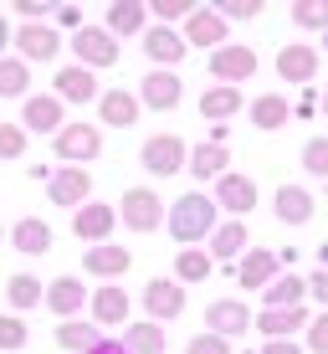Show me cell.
Returning a JSON list of instances; mask_svg holds the SVG:
<instances>
[{"instance_id":"cell-1","label":"cell","mask_w":328,"mask_h":354,"mask_svg":"<svg viewBox=\"0 0 328 354\" xmlns=\"http://www.w3.org/2000/svg\"><path fill=\"white\" fill-rule=\"evenodd\" d=\"M169 231H175V241H200L215 231V201L200 190L180 195L175 205H169Z\"/></svg>"},{"instance_id":"cell-2","label":"cell","mask_w":328,"mask_h":354,"mask_svg":"<svg viewBox=\"0 0 328 354\" xmlns=\"http://www.w3.org/2000/svg\"><path fill=\"white\" fill-rule=\"evenodd\" d=\"M118 205H124L118 216H124V226H128V231H160V226H164V201H160V195H154L149 185L124 190V201H118Z\"/></svg>"},{"instance_id":"cell-3","label":"cell","mask_w":328,"mask_h":354,"mask_svg":"<svg viewBox=\"0 0 328 354\" xmlns=\"http://www.w3.org/2000/svg\"><path fill=\"white\" fill-rule=\"evenodd\" d=\"M139 160H144V169H149V175L169 180V175H180V169H185L190 149H185V139H180V133H154V139L144 144Z\"/></svg>"},{"instance_id":"cell-4","label":"cell","mask_w":328,"mask_h":354,"mask_svg":"<svg viewBox=\"0 0 328 354\" xmlns=\"http://www.w3.org/2000/svg\"><path fill=\"white\" fill-rule=\"evenodd\" d=\"M211 72H215L221 88H236V82L257 77V52L241 46V41H226V46H215V52H211Z\"/></svg>"},{"instance_id":"cell-5","label":"cell","mask_w":328,"mask_h":354,"mask_svg":"<svg viewBox=\"0 0 328 354\" xmlns=\"http://www.w3.org/2000/svg\"><path fill=\"white\" fill-rule=\"evenodd\" d=\"M57 154H62L67 165H88V160H98L103 154V133H98V124H62L57 129Z\"/></svg>"},{"instance_id":"cell-6","label":"cell","mask_w":328,"mask_h":354,"mask_svg":"<svg viewBox=\"0 0 328 354\" xmlns=\"http://www.w3.org/2000/svg\"><path fill=\"white\" fill-rule=\"evenodd\" d=\"M72 52H77V67H88V72L113 67V62H118V41H113V36H108L103 26H82V31H72Z\"/></svg>"},{"instance_id":"cell-7","label":"cell","mask_w":328,"mask_h":354,"mask_svg":"<svg viewBox=\"0 0 328 354\" xmlns=\"http://www.w3.org/2000/svg\"><path fill=\"white\" fill-rule=\"evenodd\" d=\"M10 46L21 52V62H52L57 52H62V36H57V26H21V31H10Z\"/></svg>"},{"instance_id":"cell-8","label":"cell","mask_w":328,"mask_h":354,"mask_svg":"<svg viewBox=\"0 0 328 354\" xmlns=\"http://www.w3.org/2000/svg\"><path fill=\"white\" fill-rule=\"evenodd\" d=\"M144 52H149V62H160V72H175L180 62H185V36H180L175 26H149L144 31Z\"/></svg>"},{"instance_id":"cell-9","label":"cell","mask_w":328,"mask_h":354,"mask_svg":"<svg viewBox=\"0 0 328 354\" xmlns=\"http://www.w3.org/2000/svg\"><path fill=\"white\" fill-rule=\"evenodd\" d=\"M247 328H251V308L241 298H215L211 308H205V334L231 339V334H247Z\"/></svg>"},{"instance_id":"cell-10","label":"cell","mask_w":328,"mask_h":354,"mask_svg":"<svg viewBox=\"0 0 328 354\" xmlns=\"http://www.w3.org/2000/svg\"><path fill=\"white\" fill-rule=\"evenodd\" d=\"M180 97H185V88H180V77H175V72H160V67H154L149 77L139 82V108L169 113V108H180Z\"/></svg>"},{"instance_id":"cell-11","label":"cell","mask_w":328,"mask_h":354,"mask_svg":"<svg viewBox=\"0 0 328 354\" xmlns=\"http://www.w3.org/2000/svg\"><path fill=\"white\" fill-rule=\"evenodd\" d=\"M113 226H118V211H113V205H98V201L77 205V216H72V231H77V241H93V247H103Z\"/></svg>"},{"instance_id":"cell-12","label":"cell","mask_w":328,"mask_h":354,"mask_svg":"<svg viewBox=\"0 0 328 354\" xmlns=\"http://www.w3.org/2000/svg\"><path fill=\"white\" fill-rule=\"evenodd\" d=\"M46 190H52V205H88L93 175L77 169V165H67V169H57V175H46Z\"/></svg>"},{"instance_id":"cell-13","label":"cell","mask_w":328,"mask_h":354,"mask_svg":"<svg viewBox=\"0 0 328 354\" xmlns=\"http://www.w3.org/2000/svg\"><path fill=\"white\" fill-rule=\"evenodd\" d=\"M144 308H149V324L180 319V313H185V288L169 283V277H154V283L144 288Z\"/></svg>"},{"instance_id":"cell-14","label":"cell","mask_w":328,"mask_h":354,"mask_svg":"<svg viewBox=\"0 0 328 354\" xmlns=\"http://www.w3.org/2000/svg\"><path fill=\"white\" fill-rule=\"evenodd\" d=\"M277 77L282 82H313L318 77V52H313L308 41H287L282 52H277Z\"/></svg>"},{"instance_id":"cell-15","label":"cell","mask_w":328,"mask_h":354,"mask_svg":"<svg viewBox=\"0 0 328 354\" xmlns=\"http://www.w3.org/2000/svg\"><path fill=\"white\" fill-rule=\"evenodd\" d=\"M52 97L57 103H93V97H98V77H93L88 67L72 62V67H62L52 77Z\"/></svg>"},{"instance_id":"cell-16","label":"cell","mask_w":328,"mask_h":354,"mask_svg":"<svg viewBox=\"0 0 328 354\" xmlns=\"http://www.w3.org/2000/svg\"><path fill=\"white\" fill-rule=\"evenodd\" d=\"M180 36H185V46H211V52H215V46H226V21L215 16V10L195 6L185 16V31H180Z\"/></svg>"},{"instance_id":"cell-17","label":"cell","mask_w":328,"mask_h":354,"mask_svg":"<svg viewBox=\"0 0 328 354\" xmlns=\"http://www.w3.org/2000/svg\"><path fill=\"white\" fill-rule=\"evenodd\" d=\"M215 205H226L231 216H247L251 205H257V180L251 175H231L226 169V175L215 180Z\"/></svg>"},{"instance_id":"cell-18","label":"cell","mask_w":328,"mask_h":354,"mask_svg":"<svg viewBox=\"0 0 328 354\" xmlns=\"http://www.w3.org/2000/svg\"><path fill=\"white\" fill-rule=\"evenodd\" d=\"M67 118H62V103H57L52 93H36L26 97V113H21V129L26 133H57Z\"/></svg>"},{"instance_id":"cell-19","label":"cell","mask_w":328,"mask_h":354,"mask_svg":"<svg viewBox=\"0 0 328 354\" xmlns=\"http://www.w3.org/2000/svg\"><path fill=\"white\" fill-rule=\"evenodd\" d=\"M98 118H103V124H113V129H133V124H139V97H133L128 88L98 93Z\"/></svg>"},{"instance_id":"cell-20","label":"cell","mask_w":328,"mask_h":354,"mask_svg":"<svg viewBox=\"0 0 328 354\" xmlns=\"http://www.w3.org/2000/svg\"><path fill=\"white\" fill-rule=\"evenodd\" d=\"M128 267H133V252L128 247H108V241H103V247L82 252V272H93V277H124Z\"/></svg>"},{"instance_id":"cell-21","label":"cell","mask_w":328,"mask_h":354,"mask_svg":"<svg viewBox=\"0 0 328 354\" xmlns=\"http://www.w3.org/2000/svg\"><path fill=\"white\" fill-rule=\"evenodd\" d=\"M277 267H282V262H277V252H267V247H251L247 257L236 262V277H241V288L262 292V288L277 277Z\"/></svg>"},{"instance_id":"cell-22","label":"cell","mask_w":328,"mask_h":354,"mask_svg":"<svg viewBox=\"0 0 328 354\" xmlns=\"http://www.w3.org/2000/svg\"><path fill=\"white\" fill-rule=\"evenodd\" d=\"M52 226L41 221V216H26V221H16L10 226V247L16 252H26V257H41V252H52Z\"/></svg>"},{"instance_id":"cell-23","label":"cell","mask_w":328,"mask_h":354,"mask_svg":"<svg viewBox=\"0 0 328 354\" xmlns=\"http://www.w3.org/2000/svg\"><path fill=\"white\" fill-rule=\"evenodd\" d=\"M41 303L57 313V319H72V313H77L82 303H88V288H82L77 277H57V283L41 292Z\"/></svg>"},{"instance_id":"cell-24","label":"cell","mask_w":328,"mask_h":354,"mask_svg":"<svg viewBox=\"0 0 328 354\" xmlns=\"http://www.w3.org/2000/svg\"><path fill=\"white\" fill-rule=\"evenodd\" d=\"M144 21H149V10H144V0H113V6H108V36H139L144 31Z\"/></svg>"},{"instance_id":"cell-25","label":"cell","mask_w":328,"mask_h":354,"mask_svg":"<svg viewBox=\"0 0 328 354\" xmlns=\"http://www.w3.org/2000/svg\"><path fill=\"white\" fill-rule=\"evenodd\" d=\"M277 221L282 226H308L313 221V195L298 190V185H282L277 190Z\"/></svg>"},{"instance_id":"cell-26","label":"cell","mask_w":328,"mask_h":354,"mask_svg":"<svg viewBox=\"0 0 328 354\" xmlns=\"http://www.w3.org/2000/svg\"><path fill=\"white\" fill-rule=\"evenodd\" d=\"M247 252V221H226L211 231V262H236Z\"/></svg>"},{"instance_id":"cell-27","label":"cell","mask_w":328,"mask_h":354,"mask_svg":"<svg viewBox=\"0 0 328 354\" xmlns=\"http://www.w3.org/2000/svg\"><path fill=\"white\" fill-rule=\"evenodd\" d=\"M231 113H241V88H205L200 93V118H211V124H226Z\"/></svg>"},{"instance_id":"cell-28","label":"cell","mask_w":328,"mask_h":354,"mask_svg":"<svg viewBox=\"0 0 328 354\" xmlns=\"http://www.w3.org/2000/svg\"><path fill=\"white\" fill-rule=\"evenodd\" d=\"M302 298H308V283H302V277H272V283L262 288V303L267 308H302Z\"/></svg>"},{"instance_id":"cell-29","label":"cell","mask_w":328,"mask_h":354,"mask_svg":"<svg viewBox=\"0 0 328 354\" xmlns=\"http://www.w3.org/2000/svg\"><path fill=\"white\" fill-rule=\"evenodd\" d=\"M226 165H231V154L221 149V144H200V149H190V160H185V169L195 180H221Z\"/></svg>"},{"instance_id":"cell-30","label":"cell","mask_w":328,"mask_h":354,"mask_svg":"<svg viewBox=\"0 0 328 354\" xmlns=\"http://www.w3.org/2000/svg\"><path fill=\"white\" fill-rule=\"evenodd\" d=\"M251 324H257L267 339H287L293 328H302V324H308V313H302V308H262Z\"/></svg>"},{"instance_id":"cell-31","label":"cell","mask_w":328,"mask_h":354,"mask_svg":"<svg viewBox=\"0 0 328 354\" xmlns=\"http://www.w3.org/2000/svg\"><path fill=\"white\" fill-rule=\"evenodd\" d=\"M93 319L108 324V328L124 324L128 319V292L124 288H98V292H93Z\"/></svg>"},{"instance_id":"cell-32","label":"cell","mask_w":328,"mask_h":354,"mask_svg":"<svg viewBox=\"0 0 328 354\" xmlns=\"http://www.w3.org/2000/svg\"><path fill=\"white\" fill-rule=\"evenodd\" d=\"M124 354H164V328L149 324V319L124 328Z\"/></svg>"},{"instance_id":"cell-33","label":"cell","mask_w":328,"mask_h":354,"mask_svg":"<svg viewBox=\"0 0 328 354\" xmlns=\"http://www.w3.org/2000/svg\"><path fill=\"white\" fill-rule=\"evenodd\" d=\"M287 113H293V108H287V97H277V93H262L257 103H251V124L257 129H282Z\"/></svg>"},{"instance_id":"cell-34","label":"cell","mask_w":328,"mask_h":354,"mask_svg":"<svg viewBox=\"0 0 328 354\" xmlns=\"http://www.w3.org/2000/svg\"><path fill=\"white\" fill-rule=\"evenodd\" d=\"M31 88V67L21 57H0V97H26Z\"/></svg>"},{"instance_id":"cell-35","label":"cell","mask_w":328,"mask_h":354,"mask_svg":"<svg viewBox=\"0 0 328 354\" xmlns=\"http://www.w3.org/2000/svg\"><path fill=\"white\" fill-rule=\"evenodd\" d=\"M211 252H200V247H185V252H180V257H175V277H180V283H205V277H211Z\"/></svg>"},{"instance_id":"cell-36","label":"cell","mask_w":328,"mask_h":354,"mask_svg":"<svg viewBox=\"0 0 328 354\" xmlns=\"http://www.w3.org/2000/svg\"><path fill=\"white\" fill-rule=\"evenodd\" d=\"M57 344H62L67 354H88L93 344H98V328H93V324H77V319H62V328H57Z\"/></svg>"},{"instance_id":"cell-37","label":"cell","mask_w":328,"mask_h":354,"mask_svg":"<svg viewBox=\"0 0 328 354\" xmlns=\"http://www.w3.org/2000/svg\"><path fill=\"white\" fill-rule=\"evenodd\" d=\"M41 277H31V272H16L6 283V298H10V308H36V303H41Z\"/></svg>"},{"instance_id":"cell-38","label":"cell","mask_w":328,"mask_h":354,"mask_svg":"<svg viewBox=\"0 0 328 354\" xmlns=\"http://www.w3.org/2000/svg\"><path fill=\"white\" fill-rule=\"evenodd\" d=\"M293 21H298V26H308V31H328V0H298V6H293Z\"/></svg>"},{"instance_id":"cell-39","label":"cell","mask_w":328,"mask_h":354,"mask_svg":"<svg viewBox=\"0 0 328 354\" xmlns=\"http://www.w3.org/2000/svg\"><path fill=\"white\" fill-rule=\"evenodd\" d=\"M302 169L318 175V180H328V139H308V144H302Z\"/></svg>"},{"instance_id":"cell-40","label":"cell","mask_w":328,"mask_h":354,"mask_svg":"<svg viewBox=\"0 0 328 354\" xmlns=\"http://www.w3.org/2000/svg\"><path fill=\"white\" fill-rule=\"evenodd\" d=\"M21 154H26V129L0 124V160H21Z\"/></svg>"},{"instance_id":"cell-41","label":"cell","mask_w":328,"mask_h":354,"mask_svg":"<svg viewBox=\"0 0 328 354\" xmlns=\"http://www.w3.org/2000/svg\"><path fill=\"white\" fill-rule=\"evenodd\" d=\"M0 349H6V354L26 349V324H21L16 313H6V319H0Z\"/></svg>"},{"instance_id":"cell-42","label":"cell","mask_w":328,"mask_h":354,"mask_svg":"<svg viewBox=\"0 0 328 354\" xmlns=\"http://www.w3.org/2000/svg\"><path fill=\"white\" fill-rule=\"evenodd\" d=\"M154 16H160V26H169V21H185L190 10H195V0H154Z\"/></svg>"},{"instance_id":"cell-43","label":"cell","mask_w":328,"mask_h":354,"mask_svg":"<svg viewBox=\"0 0 328 354\" xmlns=\"http://www.w3.org/2000/svg\"><path fill=\"white\" fill-rule=\"evenodd\" d=\"M215 16H236V21H251V16H262V0H221L215 6Z\"/></svg>"},{"instance_id":"cell-44","label":"cell","mask_w":328,"mask_h":354,"mask_svg":"<svg viewBox=\"0 0 328 354\" xmlns=\"http://www.w3.org/2000/svg\"><path fill=\"white\" fill-rule=\"evenodd\" d=\"M185 354H231V339H221V334H195L185 344Z\"/></svg>"},{"instance_id":"cell-45","label":"cell","mask_w":328,"mask_h":354,"mask_svg":"<svg viewBox=\"0 0 328 354\" xmlns=\"http://www.w3.org/2000/svg\"><path fill=\"white\" fill-rule=\"evenodd\" d=\"M308 349H313V354H328V308L308 324Z\"/></svg>"},{"instance_id":"cell-46","label":"cell","mask_w":328,"mask_h":354,"mask_svg":"<svg viewBox=\"0 0 328 354\" xmlns=\"http://www.w3.org/2000/svg\"><path fill=\"white\" fill-rule=\"evenodd\" d=\"M308 292H313V298H318L323 308H328V272H313V277H308Z\"/></svg>"},{"instance_id":"cell-47","label":"cell","mask_w":328,"mask_h":354,"mask_svg":"<svg viewBox=\"0 0 328 354\" xmlns=\"http://www.w3.org/2000/svg\"><path fill=\"white\" fill-rule=\"evenodd\" d=\"M52 16L62 21V26H77V31H82V10H77V6H62V10H52Z\"/></svg>"},{"instance_id":"cell-48","label":"cell","mask_w":328,"mask_h":354,"mask_svg":"<svg viewBox=\"0 0 328 354\" xmlns=\"http://www.w3.org/2000/svg\"><path fill=\"white\" fill-rule=\"evenodd\" d=\"M262 354H302L298 344H293V339H267V349Z\"/></svg>"},{"instance_id":"cell-49","label":"cell","mask_w":328,"mask_h":354,"mask_svg":"<svg viewBox=\"0 0 328 354\" xmlns=\"http://www.w3.org/2000/svg\"><path fill=\"white\" fill-rule=\"evenodd\" d=\"M88 354H124V344H113V339H98V344H93Z\"/></svg>"},{"instance_id":"cell-50","label":"cell","mask_w":328,"mask_h":354,"mask_svg":"<svg viewBox=\"0 0 328 354\" xmlns=\"http://www.w3.org/2000/svg\"><path fill=\"white\" fill-rule=\"evenodd\" d=\"M6 46H10V21L0 16V57H6Z\"/></svg>"},{"instance_id":"cell-51","label":"cell","mask_w":328,"mask_h":354,"mask_svg":"<svg viewBox=\"0 0 328 354\" xmlns=\"http://www.w3.org/2000/svg\"><path fill=\"white\" fill-rule=\"evenodd\" d=\"M318 262H323V272H328V241H323V247H318Z\"/></svg>"},{"instance_id":"cell-52","label":"cell","mask_w":328,"mask_h":354,"mask_svg":"<svg viewBox=\"0 0 328 354\" xmlns=\"http://www.w3.org/2000/svg\"><path fill=\"white\" fill-rule=\"evenodd\" d=\"M323 113H328V93H323Z\"/></svg>"},{"instance_id":"cell-53","label":"cell","mask_w":328,"mask_h":354,"mask_svg":"<svg viewBox=\"0 0 328 354\" xmlns=\"http://www.w3.org/2000/svg\"><path fill=\"white\" fill-rule=\"evenodd\" d=\"M0 241H6V226H0Z\"/></svg>"}]
</instances>
